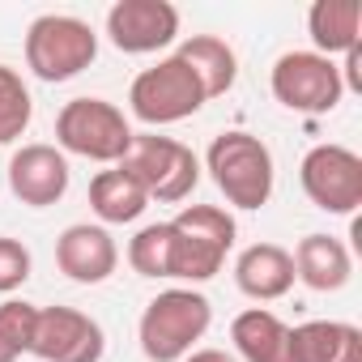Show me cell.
I'll return each mask as SVG.
<instances>
[{
  "label": "cell",
  "mask_w": 362,
  "mask_h": 362,
  "mask_svg": "<svg viewBox=\"0 0 362 362\" xmlns=\"http://www.w3.org/2000/svg\"><path fill=\"white\" fill-rule=\"evenodd\" d=\"M214 324V307L201 290H162L158 298L145 303L136 337H141V354L149 362H184L197 341L209 332Z\"/></svg>",
  "instance_id": "cell-1"
},
{
  "label": "cell",
  "mask_w": 362,
  "mask_h": 362,
  "mask_svg": "<svg viewBox=\"0 0 362 362\" xmlns=\"http://www.w3.org/2000/svg\"><path fill=\"white\" fill-rule=\"evenodd\" d=\"M170 277L179 281H209L222 273L235 247V218L218 205H188L170 222Z\"/></svg>",
  "instance_id": "cell-2"
},
{
  "label": "cell",
  "mask_w": 362,
  "mask_h": 362,
  "mask_svg": "<svg viewBox=\"0 0 362 362\" xmlns=\"http://www.w3.org/2000/svg\"><path fill=\"white\" fill-rule=\"evenodd\" d=\"M119 170L132 175L141 192L158 205L188 201L192 188L201 184V158L192 153V145L175 141V136H158V132H132V145Z\"/></svg>",
  "instance_id": "cell-3"
},
{
  "label": "cell",
  "mask_w": 362,
  "mask_h": 362,
  "mask_svg": "<svg viewBox=\"0 0 362 362\" xmlns=\"http://www.w3.org/2000/svg\"><path fill=\"white\" fill-rule=\"evenodd\" d=\"M205 170L214 175L218 192L235 209H264L269 197H273V179H277L273 153L252 132H222V136H214V145L205 153Z\"/></svg>",
  "instance_id": "cell-4"
},
{
  "label": "cell",
  "mask_w": 362,
  "mask_h": 362,
  "mask_svg": "<svg viewBox=\"0 0 362 362\" xmlns=\"http://www.w3.org/2000/svg\"><path fill=\"white\" fill-rule=\"evenodd\" d=\"M132 145L128 115L107 98H73L56 115V149L103 166H119Z\"/></svg>",
  "instance_id": "cell-5"
},
{
  "label": "cell",
  "mask_w": 362,
  "mask_h": 362,
  "mask_svg": "<svg viewBox=\"0 0 362 362\" xmlns=\"http://www.w3.org/2000/svg\"><path fill=\"white\" fill-rule=\"evenodd\" d=\"M98 60V35L90 22L69 18V13H43L30 22L26 30V69L56 86V81H73L77 73H86Z\"/></svg>",
  "instance_id": "cell-6"
},
{
  "label": "cell",
  "mask_w": 362,
  "mask_h": 362,
  "mask_svg": "<svg viewBox=\"0 0 362 362\" xmlns=\"http://www.w3.org/2000/svg\"><path fill=\"white\" fill-rule=\"evenodd\" d=\"M205 103H209V98H205L197 73L179 60V56L158 60L153 69L136 73L132 86H128V107H132V115H136L141 124H149V128L192 119Z\"/></svg>",
  "instance_id": "cell-7"
},
{
  "label": "cell",
  "mask_w": 362,
  "mask_h": 362,
  "mask_svg": "<svg viewBox=\"0 0 362 362\" xmlns=\"http://www.w3.org/2000/svg\"><path fill=\"white\" fill-rule=\"evenodd\" d=\"M269 86H273V98L286 111H298V115H328V111H337V103L345 94L341 69L320 52L277 56V64L269 73Z\"/></svg>",
  "instance_id": "cell-8"
},
{
  "label": "cell",
  "mask_w": 362,
  "mask_h": 362,
  "mask_svg": "<svg viewBox=\"0 0 362 362\" xmlns=\"http://www.w3.org/2000/svg\"><path fill=\"white\" fill-rule=\"evenodd\" d=\"M307 201L324 214H354L362 205V158L345 145H315L298 166Z\"/></svg>",
  "instance_id": "cell-9"
},
{
  "label": "cell",
  "mask_w": 362,
  "mask_h": 362,
  "mask_svg": "<svg viewBox=\"0 0 362 362\" xmlns=\"http://www.w3.org/2000/svg\"><path fill=\"white\" fill-rule=\"evenodd\" d=\"M103 324L77 307H39L30 354L39 362H103Z\"/></svg>",
  "instance_id": "cell-10"
},
{
  "label": "cell",
  "mask_w": 362,
  "mask_h": 362,
  "mask_svg": "<svg viewBox=\"0 0 362 362\" xmlns=\"http://www.w3.org/2000/svg\"><path fill=\"white\" fill-rule=\"evenodd\" d=\"M107 39L124 56H149L179 39V9L170 0H115L107 9Z\"/></svg>",
  "instance_id": "cell-11"
},
{
  "label": "cell",
  "mask_w": 362,
  "mask_h": 362,
  "mask_svg": "<svg viewBox=\"0 0 362 362\" xmlns=\"http://www.w3.org/2000/svg\"><path fill=\"white\" fill-rule=\"evenodd\" d=\"M9 192L30 205V209H47L69 192V158L56 145H22L9 158Z\"/></svg>",
  "instance_id": "cell-12"
},
{
  "label": "cell",
  "mask_w": 362,
  "mask_h": 362,
  "mask_svg": "<svg viewBox=\"0 0 362 362\" xmlns=\"http://www.w3.org/2000/svg\"><path fill=\"white\" fill-rule=\"evenodd\" d=\"M56 264L69 281L77 286H98L115 273L119 264V247L111 239L107 226H90V222H77L69 226L60 239H56Z\"/></svg>",
  "instance_id": "cell-13"
},
{
  "label": "cell",
  "mask_w": 362,
  "mask_h": 362,
  "mask_svg": "<svg viewBox=\"0 0 362 362\" xmlns=\"http://www.w3.org/2000/svg\"><path fill=\"white\" fill-rule=\"evenodd\" d=\"M235 286L256 303H277L294 290V260L281 243H252L235 260Z\"/></svg>",
  "instance_id": "cell-14"
},
{
  "label": "cell",
  "mask_w": 362,
  "mask_h": 362,
  "mask_svg": "<svg viewBox=\"0 0 362 362\" xmlns=\"http://www.w3.org/2000/svg\"><path fill=\"white\" fill-rule=\"evenodd\" d=\"M290 260H294V281H303L315 294L341 290L349 281V273H354L349 247L341 239H332V235H307V239H298V247L290 252Z\"/></svg>",
  "instance_id": "cell-15"
},
{
  "label": "cell",
  "mask_w": 362,
  "mask_h": 362,
  "mask_svg": "<svg viewBox=\"0 0 362 362\" xmlns=\"http://www.w3.org/2000/svg\"><path fill=\"white\" fill-rule=\"evenodd\" d=\"M230 341H235V349H239L243 362H294L290 324H281L264 307L239 311L235 324H230Z\"/></svg>",
  "instance_id": "cell-16"
},
{
  "label": "cell",
  "mask_w": 362,
  "mask_h": 362,
  "mask_svg": "<svg viewBox=\"0 0 362 362\" xmlns=\"http://www.w3.org/2000/svg\"><path fill=\"white\" fill-rule=\"evenodd\" d=\"M294 362H362V328L345 320H311L290 328Z\"/></svg>",
  "instance_id": "cell-17"
},
{
  "label": "cell",
  "mask_w": 362,
  "mask_h": 362,
  "mask_svg": "<svg viewBox=\"0 0 362 362\" xmlns=\"http://www.w3.org/2000/svg\"><path fill=\"white\" fill-rule=\"evenodd\" d=\"M175 56L197 73L205 98H222V94L235 90L239 56H235V47L226 39H218V35H192V39H184V47H179Z\"/></svg>",
  "instance_id": "cell-18"
},
{
  "label": "cell",
  "mask_w": 362,
  "mask_h": 362,
  "mask_svg": "<svg viewBox=\"0 0 362 362\" xmlns=\"http://www.w3.org/2000/svg\"><path fill=\"white\" fill-rule=\"evenodd\" d=\"M307 35L320 56H345L362 39V5L358 0H315L307 13Z\"/></svg>",
  "instance_id": "cell-19"
},
{
  "label": "cell",
  "mask_w": 362,
  "mask_h": 362,
  "mask_svg": "<svg viewBox=\"0 0 362 362\" xmlns=\"http://www.w3.org/2000/svg\"><path fill=\"white\" fill-rule=\"evenodd\" d=\"M90 209L98 214L103 226H128L149 209V197L141 192L132 175H124L119 166H107L90 179Z\"/></svg>",
  "instance_id": "cell-20"
},
{
  "label": "cell",
  "mask_w": 362,
  "mask_h": 362,
  "mask_svg": "<svg viewBox=\"0 0 362 362\" xmlns=\"http://www.w3.org/2000/svg\"><path fill=\"white\" fill-rule=\"evenodd\" d=\"M30 115H35V98L26 81L9 64H0V145H13L30 128Z\"/></svg>",
  "instance_id": "cell-21"
},
{
  "label": "cell",
  "mask_w": 362,
  "mask_h": 362,
  "mask_svg": "<svg viewBox=\"0 0 362 362\" xmlns=\"http://www.w3.org/2000/svg\"><path fill=\"white\" fill-rule=\"evenodd\" d=\"M128 264L141 277H170V226L153 222L128 239Z\"/></svg>",
  "instance_id": "cell-22"
},
{
  "label": "cell",
  "mask_w": 362,
  "mask_h": 362,
  "mask_svg": "<svg viewBox=\"0 0 362 362\" xmlns=\"http://www.w3.org/2000/svg\"><path fill=\"white\" fill-rule=\"evenodd\" d=\"M35 320H39L35 303H22V298L0 303V362H18L22 354H30Z\"/></svg>",
  "instance_id": "cell-23"
},
{
  "label": "cell",
  "mask_w": 362,
  "mask_h": 362,
  "mask_svg": "<svg viewBox=\"0 0 362 362\" xmlns=\"http://www.w3.org/2000/svg\"><path fill=\"white\" fill-rule=\"evenodd\" d=\"M30 247L22 239H9V235H0V294H13L18 286H26L30 277Z\"/></svg>",
  "instance_id": "cell-24"
},
{
  "label": "cell",
  "mask_w": 362,
  "mask_h": 362,
  "mask_svg": "<svg viewBox=\"0 0 362 362\" xmlns=\"http://www.w3.org/2000/svg\"><path fill=\"white\" fill-rule=\"evenodd\" d=\"M184 362H239L235 354H226V349H192Z\"/></svg>",
  "instance_id": "cell-25"
}]
</instances>
